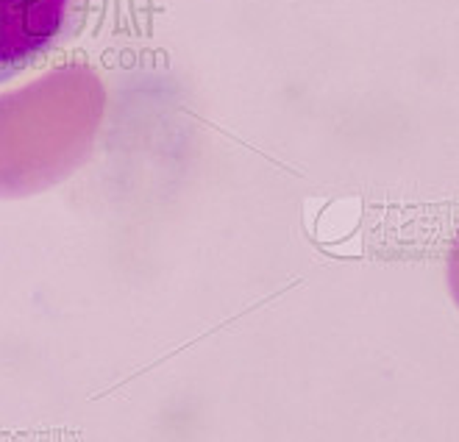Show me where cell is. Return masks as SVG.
<instances>
[{
    "label": "cell",
    "instance_id": "1",
    "mask_svg": "<svg viewBox=\"0 0 459 442\" xmlns=\"http://www.w3.org/2000/svg\"><path fill=\"white\" fill-rule=\"evenodd\" d=\"M103 112L92 70L73 65L0 98V198L56 186L90 156Z\"/></svg>",
    "mask_w": 459,
    "mask_h": 442
},
{
    "label": "cell",
    "instance_id": "2",
    "mask_svg": "<svg viewBox=\"0 0 459 442\" xmlns=\"http://www.w3.org/2000/svg\"><path fill=\"white\" fill-rule=\"evenodd\" d=\"M87 14L90 0H0V84L73 42Z\"/></svg>",
    "mask_w": 459,
    "mask_h": 442
},
{
    "label": "cell",
    "instance_id": "3",
    "mask_svg": "<svg viewBox=\"0 0 459 442\" xmlns=\"http://www.w3.org/2000/svg\"><path fill=\"white\" fill-rule=\"evenodd\" d=\"M446 273H448V290H451V298L459 307V234L451 245L448 251V264H446Z\"/></svg>",
    "mask_w": 459,
    "mask_h": 442
}]
</instances>
